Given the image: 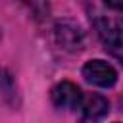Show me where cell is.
<instances>
[{
	"mask_svg": "<svg viewBox=\"0 0 123 123\" xmlns=\"http://www.w3.org/2000/svg\"><path fill=\"white\" fill-rule=\"evenodd\" d=\"M104 4L111 10H117V12H123V0H104Z\"/></svg>",
	"mask_w": 123,
	"mask_h": 123,
	"instance_id": "52a82bcc",
	"label": "cell"
},
{
	"mask_svg": "<svg viewBox=\"0 0 123 123\" xmlns=\"http://www.w3.org/2000/svg\"><path fill=\"white\" fill-rule=\"evenodd\" d=\"M50 96H52V104L60 110H75L81 106V100H83V92L79 90V86L69 81L58 83L52 88Z\"/></svg>",
	"mask_w": 123,
	"mask_h": 123,
	"instance_id": "277c9868",
	"label": "cell"
},
{
	"mask_svg": "<svg viewBox=\"0 0 123 123\" xmlns=\"http://www.w3.org/2000/svg\"><path fill=\"white\" fill-rule=\"evenodd\" d=\"M96 33L104 44V48L123 62V17H98Z\"/></svg>",
	"mask_w": 123,
	"mask_h": 123,
	"instance_id": "6da1fadb",
	"label": "cell"
},
{
	"mask_svg": "<svg viewBox=\"0 0 123 123\" xmlns=\"http://www.w3.org/2000/svg\"><path fill=\"white\" fill-rule=\"evenodd\" d=\"M31 13H33V17H37V19H44V17H48V2L46 0H19Z\"/></svg>",
	"mask_w": 123,
	"mask_h": 123,
	"instance_id": "8992f818",
	"label": "cell"
},
{
	"mask_svg": "<svg viewBox=\"0 0 123 123\" xmlns=\"http://www.w3.org/2000/svg\"><path fill=\"white\" fill-rule=\"evenodd\" d=\"M54 37H56V42L63 50H69V52H77L85 44V33H83V29L75 21H71V19L58 21L56 27H54Z\"/></svg>",
	"mask_w": 123,
	"mask_h": 123,
	"instance_id": "7a4b0ae2",
	"label": "cell"
},
{
	"mask_svg": "<svg viewBox=\"0 0 123 123\" xmlns=\"http://www.w3.org/2000/svg\"><path fill=\"white\" fill-rule=\"evenodd\" d=\"M81 111H83V119L86 121H98L104 119L110 111V104L104 96L100 94H86L81 100Z\"/></svg>",
	"mask_w": 123,
	"mask_h": 123,
	"instance_id": "5b68a950",
	"label": "cell"
},
{
	"mask_svg": "<svg viewBox=\"0 0 123 123\" xmlns=\"http://www.w3.org/2000/svg\"><path fill=\"white\" fill-rule=\"evenodd\" d=\"M83 77L86 83L94 85V86H100V88H110L115 85L117 81V71L108 63V62H102V60H92V62H86L85 67H83Z\"/></svg>",
	"mask_w": 123,
	"mask_h": 123,
	"instance_id": "3957f363",
	"label": "cell"
}]
</instances>
